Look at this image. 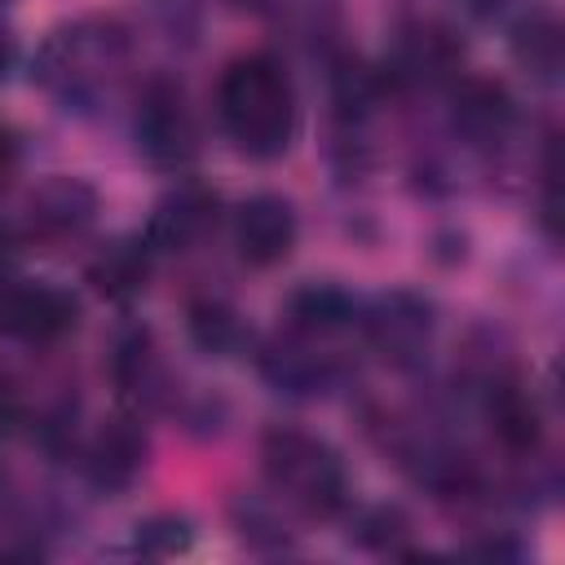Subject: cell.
Instances as JSON below:
<instances>
[{
	"label": "cell",
	"instance_id": "1",
	"mask_svg": "<svg viewBox=\"0 0 565 565\" xmlns=\"http://www.w3.org/2000/svg\"><path fill=\"white\" fill-rule=\"evenodd\" d=\"M221 124L230 141L252 159H278L296 128V97L274 57H238L216 88Z\"/></svg>",
	"mask_w": 565,
	"mask_h": 565
},
{
	"label": "cell",
	"instance_id": "2",
	"mask_svg": "<svg viewBox=\"0 0 565 565\" xmlns=\"http://www.w3.org/2000/svg\"><path fill=\"white\" fill-rule=\"evenodd\" d=\"M265 472H269V486L309 516H331L344 503V468L335 450H327L305 433H269Z\"/></svg>",
	"mask_w": 565,
	"mask_h": 565
},
{
	"label": "cell",
	"instance_id": "3",
	"mask_svg": "<svg viewBox=\"0 0 565 565\" xmlns=\"http://www.w3.org/2000/svg\"><path fill=\"white\" fill-rule=\"evenodd\" d=\"M234 247L247 265H278L296 247V212L278 194H252L234 221Z\"/></svg>",
	"mask_w": 565,
	"mask_h": 565
},
{
	"label": "cell",
	"instance_id": "4",
	"mask_svg": "<svg viewBox=\"0 0 565 565\" xmlns=\"http://www.w3.org/2000/svg\"><path fill=\"white\" fill-rule=\"evenodd\" d=\"M137 146L159 168H181L194 154V124L177 88H154L137 115Z\"/></svg>",
	"mask_w": 565,
	"mask_h": 565
},
{
	"label": "cell",
	"instance_id": "5",
	"mask_svg": "<svg viewBox=\"0 0 565 565\" xmlns=\"http://www.w3.org/2000/svg\"><path fill=\"white\" fill-rule=\"evenodd\" d=\"M366 331H371V344L393 358V362H411L419 358V349L428 344V331H433V309L428 300L411 296V291H388L371 305L366 313Z\"/></svg>",
	"mask_w": 565,
	"mask_h": 565
},
{
	"label": "cell",
	"instance_id": "6",
	"mask_svg": "<svg viewBox=\"0 0 565 565\" xmlns=\"http://www.w3.org/2000/svg\"><path fill=\"white\" fill-rule=\"evenodd\" d=\"M75 322V296L62 287H13L0 300V331L13 340H57Z\"/></svg>",
	"mask_w": 565,
	"mask_h": 565
},
{
	"label": "cell",
	"instance_id": "7",
	"mask_svg": "<svg viewBox=\"0 0 565 565\" xmlns=\"http://www.w3.org/2000/svg\"><path fill=\"white\" fill-rule=\"evenodd\" d=\"M146 463V433L132 419H110L97 428V437L88 441L84 455V472L97 490H124L137 481Z\"/></svg>",
	"mask_w": 565,
	"mask_h": 565
},
{
	"label": "cell",
	"instance_id": "8",
	"mask_svg": "<svg viewBox=\"0 0 565 565\" xmlns=\"http://www.w3.org/2000/svg\"><path fill=\"white\" fill-rule=\"evenodd\" d=\"M212 216H216L212 190H203V185H177L154 207V216L146 225V243L154 252H181V247H190V243H199L207 234Z\"/></svg>",
	"mask_w": 565,
	"mask_h": 565
},
{
	"label": "cell",
	"instance_id": "9",
	"mask_svg": "<svg viewBox=\"0 0 565 565\" xmlns=\"http://www.w3.org/2000/svg\"><path fill=\"white\" fill-rule=\"evenodd\" d=\"M450 124H455L468 141L490 146V141H499V137L512 128V97H508L499 84H490V79H468V84H459V93H455Z\"/></svg>",
	"mask_w": 565,
	"mask_h": 565
},
{
	"label": "cell",
	"instance_id": "10",
	"mask_svg": "<svg viewBox=\"0 0 565 565\" xmlns=\"http://www.w3.org/2000/svg\"><path fill=\"white\" fill-rule=\"evenodd\" d=\"M150 278V243L146 238H115L88 260V282L106 300H132Z\"/></svg>",
	"mask_w": 565,
	"mask_h": 565
},
{
	"label": "cell",
	"instance_id": "11",
	"mask_svg": "<svg viewBox=\"0 0 565 565\" xmlns=\"http://www.w3.org/2000/svg\"><path fill=\"white\" fill-rule=\"evenodd\" d=\"M93 212H97V194H93V185H84L75 177H53L31 199V216L49 234H71V230L88 225Z\"/></svg>",
	"mask_w": 565,
	"mask_h": 565
},
{
	"label": "cell",
	"instance_id": "12",
	"mask_svg": "<svg viewBox=\"0 0 565 565\" xmlns=\"http://www.w3.org/2000/svg\"><path fill=\"white\" fill-rule=\"evenodd\" d=\"M490 428H494V437H499L508 450H530V446H539V437H543V415H539V406H534L530 393H521V388H499V393L490 397Z\"/></svg>",
	"mask_w": 565,
	"mask_h": 565
},
{
	"label": "cell",
	"instance_id": "13",
	"mask_svg": "<svg viewBox=\"0 0 565 565\" xmlns=\"http://www.w3.org/2000/svg\"><path fill=\"white\" fill-rule=\"evenodd\" d=\"M353 313H358V305H353L340 287H327V282L300 287V291L291 296V318H296L300 331H318V335H327V331L349 327Z\"/></svg>",
	"mask_w": 565,
	"mask_h": 565
},
{
	"label": "cell",
	"instance_id": "14",
	"mask_svg": "<svg viewBox=\"0 0 565 565\" xmlns=\"http://www.w3.org/2000/svg\"><path fill=\"white\" fill-rule=\"evenodd\" d=\"M516 62L525 71H534L539 79H547V84L556 79V71H561V26H556V18L534 13L530 22L516 26Z\"/></svg>",
	"mask_w": 565,
	"mask_h": 565
},
{
	"label": "cell",
	"instance_id": "15",
	"mask_svg": "<svg viewBox=\"0 0 565 565\" xmlns=\"http://www.w3.org/2000/svg\"><path fill=\"white\" fill-rule=\"evenodd\" d=\"M190 335L203 353H225L238 340V318L221 300H199L190 305Z\"/></svg>",
	"mask_w": 565,
	"mask_h": 565
},
{
	"label": "cell",
	"instance_id": "16",
	"mask_svg": "<svg viewBox=\"0 0 565 565\" xmlns=\"http://www.w3.org/2000/svg\"><path fill=\"white\" fill-rule=\"evenodd\" d=\"M450 62H455V44L441 31H415L402 44V75H411V79H433Z\"/></svg>",
	"mask_w": 565,
	"mask_h": 565
},
{
	"label": "cell",
	"instance_id": "17",
	"mask_svg": "<svg viewBox=\"0 0 565 565\" xmlns=\"http://www.w3.org/2000/svg\"><path fill=\"white\" fill-rule=\"evenodd\" d=\"M190 547V521L181 516H154L137 525V552L141 556H177Z\"/></svg>",
	"mask_w": 565,
	"mask_h": 565
},
{
	"label": "cell",
	"instance_id": "18",
	"mask_svg": "<svg viewBox=\"0 0 565 565\" xmlns=\"http://www.w3.org/2000/svg\"><path fill=\"white\" fill-rule=\"evenodd\" d=\"M397 534H402V516H397L393 508H375V512H366L362 525H358V539H362L366 547H388Z\"/></svg>",
	"mask_w": 565,
	"mask_h": 565
},
{
	"label": "cell",
	"instance_id": "19",
	"mask_svg": "<svg viewBox=\"0 0 565 565\" xmlns=\"http://www.w3.org/2000/svg\"><path fill=\"white\" fill-rule=\"evenodd\" d=\"M18 415H22L18 388H13V380H4V375H0V433H9V428L18 424Z\"/></svg>",
	"mask_w": 565,
	"mask_h": 565
},
{
	"label": "cell",
	"instance_id": "20",
	"mask_svg": "<svg viewBox=\"0 0 565 565\" xmlns=\"http://www.w3.org/2000/svg\"><path fill=\"white\" fill-rule=\"evenodd\" d=\"M9 62H13V35L0 26V75L9 71Z\"/></svg>",
	"mask_w": 565,
	"mask_h": 565
},
{
	"label": "cell",
	"instance_id": "21",
	"mask_svg": "<svg viewBox=\"0 0 565 565\" xmlns=\"http://www.w3.org/2000/svg\"><path fill=\"white\" fill-rule=\"evenodd\" d=\"M9 163H13V146L0 137V181H4V172H9Z\"/></svg>",
	"mask_w": 565,
	"mask_h": 565
},
{
	"label": "cell",
	"instance_id": "22",
	"mask_svg": "<svg viewBox=\"0 0 565 565\" xmlns=\"http://www.w3.org/2000/svg\"><path fill=\"white\" fill-rule=\"evenodd\" d=\"M463 4H468V9H477V13H486V9H494L499 0H463Z\"/></svg>",
	"mask_w": 565,
	"mask_h": 565
}]
</instances>
